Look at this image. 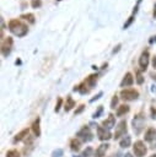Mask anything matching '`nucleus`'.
Wrapping results in <instances>:
<instances>
[{"label": "nucleus", "instance_id": "1", "mask_svg": "<svg viewBox=\"0 0 156 157\" xmlns=\"http://www.w3.org/2000/svg\"><path fill=\"white\" fill-rule=\"evenodd\" d=\"M9 29H10V32L12 34H15V36H17L20 38L21 37H25L28 33L27 25L22 20H20V18H12V20H10V22H9Z\"/></svg>", "mask_w": 156, "mask_h": 157}, {"label": "nucleus", "instance_id": "2", "mask_svg": "<svg viewBox=\"0 0 156 157\" xmlns=\"http://www.w3.org/2000/svg\"><path fill=\"white\" fill-rule=\"evenodd\" d=\"M139 97V92L134 88H125L120 91V98L124 101H135Z\"/></svg>", "mask_w": 156, "mask_h": 157}, {"label": "nucleus", "instance_id": "3", "mask_svg": "<svg viewBox=\"0 0 156 157\" xmlns=\"http://www.w3.org/2000/svg\"><path fill=\"white\" fill-rule=\"evenodd\" d=\"M76 136L80 137L84 142H88V141H91V140L93 139V134H92V131H91V129H90L88 126L81 128V129L77 131Z\"/></svg>", "mask_w": 156, "mask_h": 157}, {"label": "nucleus", "instance_id": "4", "mask_svg": "<svg viewBox=\"0 0 156 157\" xmlns=\"http://www.w3.org/2000/svg\"><path fill=\"white\" fill-rule=\"evenodd\" d=\"M12 44H14V39L11 37H6L2 40V43H1V54H2V56L10 55V53L12 50Z\"/></svg>", "mask_w": 156, "mask_h": 157}, {"label": "nucleus", "instance_id": "5", "mask_svg": "<svg viewBox=\"0 0 156 157\" xmlns=\"http://www.w3.org/2000/svg\"><path fill=\"white\" fill-rule=\"evenodd\" d=\"M133 151H134L136 157H144L147 152V148H146V146L142 141H136L133 146Z\"/></svg>", "mask_w": 156, "mask_h": 157}, {"label": "nucleus", "instance_id": "6", "mask_svg": "<svg viewBox=\"0 0 156 157\" xmlns=\"http://www.w3.org/2000/svg\"><path fill=\"white\" fill-rule=\"evenodd\" d=\"M133 129L135 134H140L141 130L144 129V117L141 114L135 115V118L133 119Z\"/></svg>", "mask_w": 156, "mask_h": 157}, {"label": "nucleus", "instance_id": "7", "mask_svg": "<svg viewBox=\"0 0 156 157\" xmlns=\"http://www.w3.org/2000/svg\"><path fill=\"white\" fill-rule=\"evenodd\" d=\"M149 63H150V54H149V50H144L139 58V66L141 70H146L147 66H149Z\"/></svg>", "mask_w": 156, "mask_h": 157}, {"label": "nucleus", "instance_id": "8", "mask_svg": "<svg viewBox=\"0 0 156 157\" xmlns=\"http://www.w3.org/2000/svg\"><path fill=\"white\" fill-rule=\"evenodd\" d=\"M125 132H127V120H120L119 123H118V125L115 126V132H114V139H119L120 136H123V135H125Z\"/></svg>", "mask_w": 156, "mask_h": 157}, {"label": "nucleus", "instance_id": "9", "mask_svg": "<svg viewBox=\"0 0 156 157\" xmlns=\"http://www.w3.org/2000/svg\"><path fill=\"white\" fill-rule=\"evenodd\" d=\"M97 126V136L99 140L104 141V140H109L112 137V134L109 132L108 129H106L104 126H101V125H96Z\"/></svg>", "mask_w": 156, "mask_h": 157}, {"label": "nucleus", "instance_id": "10", "mask_svg": "<svg viewBox=\"0 0 156 157\" xmlns=\"http://www.w3.org/2000/svg\"><path fill=\"white\" fill-rule=\"evenodd\" d=\"M133 83H134V77H133V75H131L130 72H127V74L124 75L123 80H122V82H120V87H129V86H131Z\"/></svg>", "mask_w": 156, "mask_h": 157}, {"label": "nucleus", "instance_id": "11", "mask_svg": "<svg viewBox=\"0 0 156 157\" xmlns=\"http://www.w3.org/2000/svg\"><path fill=\"white\" fill-rule=\"evenodd\" d=\"M114 124H115V118H114V115L113 114H108V117L103 120V123H102V125L106 128V129H112L113 126H114Z\"/></svg>", "mask_w": 156, "mask_h": 157}, {"label": "nucleus", "instance_id": "12", "mask_svg": "<svg viewBox=\"0 0 156 157\" xmlns=\"http://www.w3.org/2000/svg\"><path fill=\"white\" fill-rule=\"evenodd\" d=\"M32 131H33L34 136H37V137L41 136V118L39 117H37L36 120L33 121V124H32Z\"/></svg>", "mask_w": 156, "mask_h": 157}, {"label": "nucleus", "instance_id": "13", "mask_svg": "<svg viewBox=\"0 0 156 157\" xmlns=\"http://www.w3.org/2000/svg\"><path fill=\"white\" fill-rule=\"evenodd\" d=\"M108 147H109L108 144H101L95 151V157H103L106 155V151L108 150Z\"/></svg>", "mask_w": 156, "mask_h": 157}, {"label": "nucleus", "instance_id": "14", "mask_svg": "<svg viewBox=\"0 0 156 157\" xmlns=\"http://www.w3.org/2000/svg\"><path fill=\"white\" fill-rule=\"evenodd\" d=\"M28 132H29V130H28V129H22L18 134H16V135H15V137H14L12 142H14V144L20 142L21 140H23L25 137H27V136H28Z\"/></svg>", "mask_w": 156, "mask_h": 157}, {"label": "nucleus", "instance_id": "15", "mask_svg": "<svg viewBox=\"0 0 156 157\" xmlns=\"http://www.w3.org/2000/svg\"><path fill=\"white\" fill-rule=\"evenodd\" d=\"M97 78H98V75H97V74H91L88 77H86V80H85L84 82L88 86V88H92V87L96 85Z\"/></svg>", "mask_w": 156, "mask_h": 157}, {"label": "nucleus", "instance_id": "16", "mask_svg": "<svg viewBox=\"0 0 156 157\" xmlns=\"http://www.w3.org/2000/svg\"><path fill=\"white\" fill-rule=\"evenodd\" d=\"M145 141H147V142H151L155 137H156V130L154 129V128H149L146 131H145Z\"/></svg>", "mask_w": 156, "mask_h": 157}, {"label": "nucleus", "instance_id": "17", "mask_svg": "<svg viewBox=\"0 0 156 157\" xmlns=\"http://www.w3.org/2000/svg\"><path fill=\"white\" fill-rule=\"evenodd\" d=\"M129 110H130L129 105H127V104H122V105H119V107L117 108L115 114H117V117H123V115H125Z\"/></svg>", "mask_w": 156, "mask_h": 157}, {"label": "nucleus", "instance_id": "18", "mask_svg": "<svg viewBox=\"0 0 156 157\" xmlns=\"http://www.w3.org/2000/svg\"><path fill=\"white\" fill-rule=\"evenodd\" d=\"M75 101L71 98V96H68L66 97V102H65V105H64V109H65V112H70L74 107H75Z\"/></svg>", "mask_w": 156, "mask_h": 157}, {"label": "nucleus", "instance_id": "19", "mask_svg": "<svg viewBox=\"0 0 156 157\" xmlns=\"http://www.w3.org/2000/svg\"><path fill=\"white\" fill-rule=\"evenodd\" d=\"M20 18H22V20H26V21H27V22H29L31 25H33V23L36 22V17H34V15H33V13H31V12L21 15V16H20Z\"/></svg>", "mask_w": 156, "mask_h": 157}, {"label": "nucleus", "instance_id": "20", "mask_svg": "<svg viewBox=\"0 0 156 157\" xmlns=\"http://www.w3.org/2000/svg\"><path fill=\"white\" fill-rule=\"evenodd\" d=\"M130 144H131V137L130 136H124L122 140H120V142H119V145H120V147L122 148H127V147H129L130 146Z\"/></svg>", "mask_w": 156, "mask_h": 157}, {"label": "nucleus", "instance_id": "21", "mask_svg": "<svg viewBox=\"0 0 156 157\" xmlns=\"http://www.w3.org/2000/svg\"><path fill=\"white\" fill-rule=\"evenodd\" d=\"M80 146H81V142H80V140H77L76 137L75 139H71V141H70V148L72 150V151H79L80 150Z\"/></svg>", "mask_w": 156, "mask_h": 157}, {"label": "nucleus", "instance_id": "22", "mask_svg": "<svg viewBox=\"0 0 156 157\" xmlns=\"http://www.w3.org/2000/svg\"><path fill=\"white\" fill-rule=\"evenodd\" d=\"M118 101H119V97L117 94H114L112 97V101H111V109H115V107L118 104Z\"/></svg>", "mask_w": 156, "mask_h": 157}, {"label": "nucleus", "instance_id": "23", "mask_svg": "<svg viewBox=\"0 0 156 157\" xmlns=\"http://www.w3.org/2000/svg\"><path fill=\"white\" fill-rule=\"evenodd\" d=\"M135 81L138 85H142L144 83V76L141 75L140 71H136V77H135Z\"/></svg>", "mask_w": 156, "mask_h": 157}, {"label": "nucleus", "instance_id": "24", "mask_svg": "<svg viewBox=\"0 0 156 157\" xmlns=\"http://www.w3.org/2000/svg\"><path fill=\"white\" fill-rule=\"evenodd\" d=\"M6 157H20V153L16 150H9L6 152Z\"/></svg>", "mask_w": 156, "mask_h": 157}, {"label": "nucleus", "instance_id": "25", "mask_svg": "<svg viewBox=\"0 0 156 157\" xmlns=\"http://www.w3.org/2000/svg\"><path fill=\"white\" fill-rule=\"evenodd\" d=\"M133 21H134V15L131 13V15L129 16V18H128V21H127V22L124 23V26H123V29H127V28H128V27H129V26H130V25L133 23Z\"/></svg>", "mask_w": 156, "mask_h": 157}, {"label": "nucleus", "instance_id": "26", "mask_svg": "<svg viewBox=\"0 0 156 157\" xmlns=\"http://www.w3.org/2000/svg\"><path fill=\"white\" fill-rule=\"evenodd\" d=\"M91 155H92V148H91V147H86V148L82 151L81 157H90Z\"/></svg>", "mask_w": 156, "mask_h": 157}, {"label": "nucleus", "instance_id": "27", "mask_svg": "<svg viewBox=\"0 0 156 157\" xmlns=\"http://www.w3.org/2000/svg\"><path fill=\"white\" fill-rule=\"evenodd\" d=\"M61 104H63V98H61V97H59V98L57 99V104H55L54 110H55V112H59V110H60V108H61Z\"/></svg>", "mask_w": 156, "mask_h": 157}, {"label": "nucleus", "instance_id": "28", "mask_svg": "<svg viewBox=\"0 0 156 157\" xmlns=\"http://www.w3.org/2000/svg\"><path fill=\"white\" fill-rule=\"evenodd\" d=\"M63 150L61 148H58V150H54L53 153H52V157H61L63 156Z\"/></svg>", "mask_w": 156, "mask_h": 157}, {"label": "nucleus", "instance_id": "29", "mask_svg": "<svg viewBox=\"0 0 156 157\" xmlns=\"http://www.w3.org/2000/svg\"><path fill=\"white\" fill-rule=\"evenodd\" d=\"M102 112H103V107H102V105H99V107H98V109L93 113V115H92V117H93L95 119H96V118H99V115L102 114Z\"/></svg>", "mask_w": 156, "mask_h": 157}, {"label": "nucleus", "instance_id": "30", "mask_svg": "<svg viewBox=\"0 0 156 157\" xmlns=\"http://www.w3.org/2000/svg\"><path fill=\"white\" fill-rule=\"evenodd\" d=\"M31 5H32L34 9H37V7H39V6L42 5V1H41V0H32Z\"/></svg>", "mask_w": 156, "mask_h": 157}, {"label": "nucleus", "instance_id": "31", "mask_svg": "<svg viewBox=\"0 0 156 157\" xmlns=\"http://www.w3.org/2000/svg\"><path fill=\"white\" fill-rule=\"evenodd\" d=\"M84 109H85V105H84V104L79 105V108H77V109L75 110V115H76V114H80V113H81V112H82Z\"/></svg>", "mask_w": 156, "mask_h": 157}, {"label": "nucleus", "instance_id": "32", "mask_svg": "<svg viewBox=\"0 0 156 157\" xmlns=\"http://www.w3.org/2000/svg\"><path fill=\"white\" fill-rule=\"evenodd\" d=\"M140 2H141V0H138V2H136V5H135V7H134V10H133V15H135V13L138 12V10H139V5H140Z\"/></svg>", "mask_w": 156, "mask_h": 157}, {"label": "nucleus", "instance_id": "33", "mask_svg": "<svg viewBox=\"0 0 156 157\" xmlns=\"http://www.w3.org/2000/svg\"><path fill=\"white\" fill-rule=\"evenodd\" d=\"M120 47H122V44H117V45L114 47V49H113V52H112V54H115V53H118V52L120 50Z\"/></svg>", "mask_w": 156, "mask_h": 157}, {"label": "nucleus", "instance_id": "34", "mask_svg": "<svg viewBox=\"0 0 156 157\" xmlns=\"http://www.w3.org/2000/svg\"><path fill=\"white\" fill-rule=\"evenodd\" d=\"M102 94H103V93H102V92H99V93H98L97 96H95V97H93V98H92V99H91L90 102H95V101H97V99H99V98L102 97Z\"/></svg>", "mask_w": 156, "mask_h": 157}, {"label": "nucleus", "instance_id": "35", "mask_svg": "<svg viewBox=\"0 0 156 157\" xmlns=\"http://www.w3.org/2000/svg\"><path fill=\"white\" fill-rule=\"evenodd\" d=\"M151 64H152V66H154V67H156V56H154V58H152Z\"/></svg>", "mask_w": 156, "mask_h": 157}, {"label": "nucleus", "instance_id": "36", "mask_svg": "<svg viewBox=\"0 0 156 157\" xmlns=\"http://www.w3.org/2000/svg\"><path fill=\"white\" fill-rule=\"evenodd\" d=\"M124 157H134V156H133L130 152H128V153H125V155H124Z\"/></svg>", "mask_w": 156, "mask_h": 157}, {"label": "nucleus", "instance_id": "37", "mask_svg": "<svg viewBox=\"0 0 156 157\" xmlns=\"http://www.w3.org/2000/svg\"><path fill=\"white\" fill-rule=\"evenodd\" d=\"M151 77H152L155 81H156V74H151Z\"/></svg>", "mask_w": 156, "mask_h": 157}, {"label": "nucleus", "instance_id": "38", "mask_svg": "<svg viewBox=\"0 0 156 157\" xmlns=\"http://www.w3.org/2000/svg\"><path fill=\"white\" fill-rule=\"evenodd\" d=\"M150 42H151V43H152V42H155V43H156V37H154V39H150Z\"/></svg>", "mask_w": 156, "mask_h": 157}, {"label": "nucleus", "instance_id": "39", "mask_svg": "<svg viewBox=\"0 0 156 157\" xmlns=\"http://www.w3.org/2000/svg\"><path fill=\"white\" fill-rule=\"evenodd\" d=\"M150 157H156V153H154V155H151Z\"/></svg>", "mask_w": 156, "mask_h": 157}, {"label": "nucleus", "instance_id": "40", "mask_svg": "<svg viewBox=\"0 0 156 157\" xmlns=\"http://www.w3.org/2000/svg\"><path fill=\"white\" fill-rule=\"evenodd\" d=\"M155 147H156V137H155Z\"/></svg>", "mask_w": 156, "mask_h": 157}, {"label": "nucleus", "instance_id": "41", "mask_svg": "<svg viewBox=\"0 0 156 157\" xmlns=\"http://www.w3.org/2000/svg\"><path fill=\"white\" fill-rule=\"evenodd\" d=\"M74 157H81V156H74Z\"/></svg>", "mask_w": 156, "mask_h": 157}, {"label": "nucleus", "instance_id": "42", "mask_svg": "<svg viewBox=\"0 0 156 157\" xmlns=\"http://www.w3.org/2000/svg\"><path fill=\"white\" fill-rule=\"evenodd\" d=\"M57 1H60V0H57Z\"/></svg>", "mask_w": 156, "mask_h": 157}]
</instances>
